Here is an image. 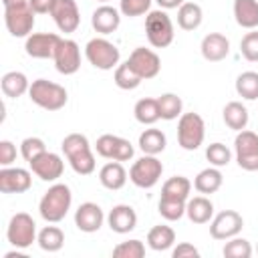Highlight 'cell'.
<instances>
[{"label":"cell","mask_w":258,"mask_h":258,"mask_svg":"<svg viewBox=\"0 0 258 258\" xmlns=\"http://www.w3.org/2000/svg\"><path fill=\"white\" fill-rule=\"evenodd\" d=\"M60 149L69 161V165L73 167L75 173L79 175H91L97 167V161H95V153L91 149V143L87 139V135L83 133H69L62 143H60Z\"/></svg>","instance_id":"cell-1"},{"label":"cell","mask_w":258,"mask_h":258,"mask_svg":"<svg viewBox=\"0 0 258 258\" xmlns=\"http://www.w3.org/2000/svg\"><path fill=\"white\" fill-rule=\"evenodd\" d=\"M73 206V191L67 183H52L44 196L38 202V214L44 222L48 224H58L60 220H64V216L69 214Z\"/></svg>","instance_id":"cell-2"},{"label":"cell","mask_w":258,"mask_h":258,"mask_svg":"<svg viewBox=\"0 0 258 258\" xmlns=\"http://www.w3.org/2000/svg\"><path fill=\"white\" fill-rule=\"evenodd\" d=\"M28 97L36 107H40L44 111H60L69 101L67 89L58 83L48 81V79L32 81L30 89H28Z\"/></svg>","instance_id":"cell-3"},{"label":"cell","mask_w":258,"mask_h":258,"mask_svg":"<svg viewBox=\"0 0 258 258\" xmlns=\"http://www.w3.org/2000/svg\"><path fill=\"white\" fill-rule=\"evenodd\" d=\"M145 36L153 48H165L173 42L175 30L169 14L159 8V10H149L145 16Z\"/></svg>","instance_id":"cell-4"},{"label":"cell","mask_w":258,"mask_h":258,"mask_svg":"<svg viewBox=\"0 0 258 258\" xmlns=\"http://www.w3.org/2000/svg\"><path fill=\"white\" fill-rule=\"evenodd\" d=\"M85 56L99 71H113V69H117V64L121 60L119 48L111 40H107L105 36L91 38L85 44Z\"/></svg>","instance_id":"cell-5"},{"label":"cell","mask_w":258,"mask_h":258,"mask_svg":"<svg viewBox=\"0 0 258 258\" xmlns=\"http://www.w3.org/2000/svg\"><path fill=\"white\" fill-rule=\"evenodd\" d=\"M206 137V123L200 113H181L177 119V145L185 151H196Z\"/></svg>","instance_id":"cell-6"},{"label":"cell","mask_w":258,"mask_h":258,"mask_svg":"<svg viewBox=\"0 0 258 258\" xmlns=\"http://www.w3.org/2000/svg\"><path fill=\"white\" fill-rule=\"evenodd\" d=\"M6 238L8 242L14 246V248H20V250H26L30 248L36 238H38V232H36V222L30 214L26 212H18L10 218L8 222V228H6Z\"/></svg>","instance_id":"cell-7"},{"label":"cell","mask_w":258,"mask_h":258,"mask_svg":"<svg viewBox=\"0 0 258 258\" xmlns=\"http://www.w3.org/2000/svg\"><path fill=\"white\" fill-rule=\"evenodd\" d=\"M163 173V163L157 159V155H145L135 159L133 165L129 167V179L133 185L141 187V189H151L153 185H157V181L161 179Z\"/></svg>","instance_id":"cell-8"},{"label":"cell","mask_w":258,"mask_h":258,"mask_svg":"<svg viewBox=\"0 0 258 258\" xmlns=\"http://www.w3.org/2000/svg\"><path fill=\"white\" fill-rule=\"evenodd\" d=\"M236 161L244 171H258V135L254 131L242 129L234 139Z\"/></svg>","instance_id":"cell-9"},{"label":"cell","mask_w":258,"mask_h":258,"mask_svg":"<svg viewBox=\"0 0 258 258\" xmlns=\"http://www.w3.org/2000/svg\"><path fill=\"white\" fill-rule=\"evenodd\" d=\"M95 151L97 155H101L103 159H113V161H129L135 155V147L129 139L113 135V133H105L97 139L95 143Z\"/></svg>","instance_id":"cell-10"},{"label":"cell","mask_w":258,"mask_h":258,"mask_svg":"<svg viewBox=\"0 0 258 258\" xmlns=\"http://www.w3.org/2000/svg\"><path fill=\"white\" fill-rule=\"evenodd\" d=\"M34 10L30 8V4H20V6H12V8H4V24L8 28V32L14 38H26L32 34L34 28Z\"/></svg>","instance_id":"cell-11"},{"label":"cell","mask_w":258,"mask_h":258,"mask_svg":"<svg viewBox=\"0 0 258 258\" xmlns=\"http://www.w3.org/2000/svg\"><path fill=\"white\" fill-rule=\"evenodd\" d=\"M244 228V218L236 210H222L210 222V236L214 240H230Z\"/></svg>","instance_id":"cell-12"},{"label":"cell","mask_w":258,"mask_h":258,"mask_svg":"<svg viewBox=\"0 0 258 258\" xmlns=\"http://www.w3.org/2000/svg\"><path fill=\"white\" fill-rule=\"evenodd\" d=\"M52 60H54V69L60 75L64 77L75 75L81 69V46L73 38H60Z\"/></svg>","instance_id":"cell-13"},{"label":"cell","mask_w":258,"mask_h":258,"mask_svg":"<svg viewBox=\"0 0 258 258\" xmlns=\"http://www.w3.org/2000/svg\"><path fill=\"white\" fill-rule=\"evenodd\" d=\"M127 62L133 67V71L143 81L155 79L159 75V71H161V58H159V54L155 50H151V48H145V46L133 48V52L127 58Z\"/></svg>","instance_id":"cell-14"},{"label":"cell","mask_w":258,"mask_h":258,"mask_svg":"<svg viewBox=\"0 0 258 258\" xmlns=\"http://www.w3.org/2000/svg\"><path fill=\"white\" fill-rule=\"evenodd\" d=\"M50 16H52L56 28L64 34L75 32L81 24V12H79V6L75 0H56Z\"/></svg>","instance_id":"cell-15"},{"label":"cell","mask_w":258,"mask_h":258,"mask_svg":"<svg viewBox=\"0 0 258 258\" xmlns=\"http://www.w3.org/2000/svg\"><path fill=\"white\" fill-rule=\"evenodd\" d=\"M60 42V36L54 32H32L24 40V50L32 58H52Z\"/></svg>","instance_id":"cell-16"},{"label":"cell","mask_w":258,"mask_h":258,"mask_svg":"<svg viewBox=\"0 0 258 258\" xmlns=\"http://www.w3.org/2000/svg\"><path fill=\"white\" fill-rule=\"evenodd\" d=\"M28 165H30V171L36 177H40L42 181H56L64 171L62 157L58 153H52V151H44L42 155L32 159Z\"/></svg>","instance_id":"cell-17"},{"label":"cell","mask_w":258,"mask_h":258,"mask_svg":"<svg viewBox=\"0 0 258 258\" xmlns=\"http://www.w3.org/2000/svg\"><path fill=\"white\" fill-rule=\"evenodd\" d=\"M32 185V171L24 167H2L0 169V191L2 194H24Z\"/></svg>","instance_id":"cell-18"},{"label":"cell","mask_w":258,"mask_h":258,"mask_svg":"<svg viewBox=\"0 0 258 258\" xmlns=\"http://www.w3.org/2000/svg\"><path fill=\"white\" fill-rule=\"evenodd\" d=\"M105 214H103V208L95 202H85L77 208L75 212V226L85 232V234H93V232H99L103 222H105Z\"/></svg>","instance_id":"cell-19"},{"label":"cell","mask_w":258,"mask_h":258,"mask_svg":"<svg viewBox=\"0 0 258 258\" xmlns=\"http://www.w3.org/2000/svg\"><path fill=\"white\" fill-rule=\"evenodd\" d=\"M107 224L115 234H129L137 228V212L129 204H117L107 214Z\"/></svg>","instance_id":"cell-20"},{"label":"cell","mask_w":258,"mask_h":258,"mask_svg":"<svg viewBox=\"0 0 258 258\" xmlns=\"http://www.w3.org/2000/svg\"><path fill=\"white\" fill-rule=\"evenodd\" d=\"M121 10L115 8V6H109V4H101L95 8V12L91 14V26L95 28V32L99 34H111L119 28L121 24Z\"/></svg>","instance_id":"cell-21"},{"label":"cell","mask_w":258,"mask_h":258,"mask_svg":"<svg viewBox=\"0 0 258 258\" xmlns=\"http://www.w3.org/2000/svg\"><path fill=\"white\" fill-rule=\"evenodd\" d=\"M202 56L210 62H220L230 54V40L222 32H210L202 38L200 44Z\"/></svg>","instance_id":"cell-22"},{"label":"cell","mask_w":258,"mask_h":258,"mask_svg":"<svg viewBox=\"0 0 258 258\" xmlns=\"http://www.w3.org/2000/svg\"><path fill=\"white\" fill-rule=\"evenodd\" d=\"M185 216L191 224H208L214 218V204L206 196H194L185 202Z\"/></svg>","instance_id":"cell-23"},{"label":"cell","mask_w":258,"mask_h":258,"mask_svg":"<svg viewBox=\"0 0 258 258\" xmlns=\"http://www.w3.org/2000/svg\"><path fill=\"white\" fill-rule=\"evenodd\" d=\"M99 181H101L103 187H107V189H111V191L121 189V187L127 183V171H125L123 163L109 159V161L99 169Z\"/></svg>","instance_id":"cell-24"},{"label":"cell","mask_w":258,"mask_h":258,"mask_svg":"<svg viewBox=\"0 0 258 258\" xmlns=\"http://www.w3.org/2000/svg\"><path fill=\"white\" fill-rule=\"evenodd\" d=\"M232 10L238 26L246 30L258 28V0H234Z\"/></svg>","instance_id":"cell-25"},{"label":"cell","mask_w":258,"mask_h":258,"mask_svg":"<svg viewBox=\"0 0 258 258\" xmlns=\"http://www.w3.org/2000/svg\"><path fill=\"white\" fill-rule=\"evenodd\" d=\"M222 183H224V175H222L220 167L210 165V167L202 169V171L196 175V179H194V189H196L198 194L212 196V194H216V191L222 187Z\"/></svg>","instance_id":"cell-26"},{"label":"cell","mask_w":258,"mask_h":258,"mask_svg":"<svg viewBox=\"0 0 258 258\" xmlns=\"http://www.w3.org/2000/svg\"><path fill=\"white\" fill-rule=\"evenodd\" d=\"M0 87H2V93H4L6 97H10V99H18V97H22L24 93H28V89H30V81H28L26 75L20 73V71H8V73L2 75V79H0Z\"/></svg>","instance_id":"cell-27"},{"label":"cell","mask_w":258,"mask_h":258,"mask_svg":"<svg viewBox=\"0 0 258 258\" xmlns=\"http://www.w3.org/2000/svg\"><path fill=\"white\" fill-rule=\"evenodd\" d=\"M137 145L145 155H159L167 145V137H165V133L161 129L149 127V129L141 131Z\"/></svg>","instance_id":"cell-28"},{"label":"cell","mask_w":258,"mask_h":258,"mask_svg":"<svg viewBox=\"0 0 258 258\" xmlns=\"http://www.w3.org/2000/svg\"><path fill=\"white\" fill-rule=\"evenodd\" d=\"M175 244V232L167 224H157L147 232V246L155 252L169 250Z\"/></svg>","instance_id":"cell-29"},{"label":"cell","mask_w":258,"mask_h":258,"mask_svg":"<svg viewBox=\"0 0 258 258\" xmlns=\"http://www.w3.org/2000/svg\"><path fill=\"white\" fill-rule=\"evenodd\" d=\"M202 20H204V10L200 4L185 0L177 8V26L181 30H196V28H200Z\"/></svg>","instance_id":"cell-30"},{"label":"cell","mask_w":258,"mask_h":258,"mask_svg":"<svg viewBox=\"0 0 258 258\" xmlns=\"http://www.w3.org/2000/svg\"><path fill=\"white\" fill-rule=\"evenodd\" d=\"M222 117H224V123L234 129V131H242L246 129L248 121H250V115H248V109L246 105H242L240 101H230L226 103L224 111H222Z\"/></svg>","instance_id":"cell-31"},{"label":"cell","mask_w":258,"mask_h":258,"mask_svg":"<svg viewBox=\"0 0 258 258\" xmlns=\"http://www.w3.org/2000/svg\"><path fill=\"white\" fill-rule=\"evenodd\" d=\"M191 194V181L185 175H173L165 179L161 185V198H173V200H183L187 202Z\"/></svg>","instance_id":"cell-32"},{"label":"cell","mask_w":258,"mask_h":258,"mask_svg":"<svg viewBox=\"0 0 258 258\" xmlns=\"http://www.w3.org/2000/svg\"><path fill=\"white\" fill-rule=\"evenodd\" d=\"M133 115L135 119L141 123V125H153L157 123L161 117H159V105H157V99L153 97H143L135 103L133 107Z\"/></svg>","instance_id":"cell-33"},{"label":"cell","mask_w":258,"mask_h":258,"mask_svg":"<svg viewBox=\"0 0 258 258\" xmlns=\"http://www.w3.org/2000/svg\"><path fill=\"white\" fill-rule=\"evenodd\" d=\"M157 105H159V117L163 121L179 119L181 113H183V101L175 93H163V95H159L157 97Z\"/></svg>","instance_id":"cell-34"},{"label":"cell","mask_w":258,"mask_h":258,"mask_svg":"<svg viewBox=\"0 0 258 258\" xmlns=\"http://www.w3.org/2000/svg\"><path fill=\"white\" fill-rule=\"evenodd\" d=\"M36 242L44 252H58L64 246V232L58 226H44L38 232Z\"/></svg>","instance_id":"cell-35"},{"label":"cell","mask_w":258,"mask_h":258,"mask_svg":"<svg viewBox=\"0 0 258 258\" xmlns=\"http://www.w3.org/2000/svg\"><path fill=\"white\" fill-rule=\"evenodd\" d=\"M113 81H115V85L119 87V89H123V91H133V89H137L139 85H141V77L133 71V67L125 60V62H119L117 64V69H115V73H113Z\"/></svg>","instance_id":"cell-36"},{"label":"cell","mask_w":258,"mask_h":258,"mask_svg":"<svg viewBox=\"0 0 258 258\" xmlns=\"http://www.w3.org/2000/svg\"><path fill=\"white\" fill-rule=\"evenodd\" d=\"M236 93L246 101L258 99V73L256 71H244L236 77Z\"/></svg>","instance_id":"cell-37"},{"label":"cell","mask_w":258,"mask_h":258,"mask_svg":"<svg viewBox=\"0 0 258 258\" xmlns=\"http://www.w3.org/2000/svg\"><path fill=\"white\" fill-rule=\"evenodd\" d=\"M157 212L167 222L181 220L185 216V202L183 200H173V198H159Z\"/></svg>","instance_id":"cell-38"},{"label":"cell","mask_w":258,"mask_h":258,"mask_svg":"<svg viewBox=\"0 0 258 258\" xmlns=\"http://www.w3.org/2000/svg\"><path fill=\"white\" fill-rule=\"evenodd\" d=\"M206 159L210 161V165L214 167H224L232 161V151L228 145L220 143V141H214L206 147Z\"/></svg>","instance_id":"cell-39"},{"label":"cell","mask_w":258,"mask_h":258,"mask_svg":"<svg viewBox=\"0 0 258 258\" xmlns=\"http://www.w3.org/2000/svg\"><path fill=\"white\" fill-rule=\"evenodd\" d=\"M222 254L226 258H250L252 256V244L246 240V238H230L226 240L224 248H222Z\"/></svg>","instance_id":"cell-40"},{"label":"cell","mask_w":258,"mask_h":258,"mask_svg":"<svg viewBox=\"0 0 258 258\" xmlns=\"http://www.w3.org/2000/svg\"><path fill=\"white\" fill-rule=\"evenodd\" d=\"M113 256L115 258H143L145 256V244L141 240H137V238L119 242L113 248Z\"/></svg>","instance_id":"cell-41"},{"label":"cell","mask_w":258,"mask_h":258,"mask_svg":"<svg viewBox=\"0 0 258 258\" xmlns=\"http://www.w3.org/2000/svg\"><path fill=\"white\" fill-rule=\"evenodd\" d=\"M240 52L248 62H258V30H250L240 40Z\"/></svg>","instance_id":"cell-42"},{"label":"cell","mask_w":258,"mask_h":258,"mask_svg":"<svg viewBox=\"0 0 258 258\" xmlns=\"http://www.w3.org/2000/svg\"><path fill=\"white\" fill-rule=\"evenodd\" d=\"M46 151V145H44V141L40 139V137H26V139H22V143H20V155L24 157V161H32V159H36L38 155H42Z\"/></svg>","instance_id":"cell-43"},{"label":"cell","mask_w":258,"mask_h":258,"mask_svg":"<svg viewBox=\"0 0 258 258\" xmlns=\"http://www.w3.org/2000/svg\"><path fill=\"white\" fill-rule=\"evenodd\" d=\"M151 2L153 0H121L119 2V10L123 16L135 18L141 14H147L151 10Z\"/></svg>","instance_id":"cell-44"},{"label":"cell","mask_w":258,"mask_h":258,"mask_svg":"<svg viewBox=\"0 0 258 258\" xmlns=\"http://www.w3.org/2000/svg\"><path fill=\"white\" fill-rule=\"evenodd\" d=\"M16 161V145L8 139H2L0 141V165L2 167H8Z\"/></svg>","instance_id":"cell-45"},{"label":"cell","mask_w":258,"mask_h":258,"mask_svg":"<svg viewBox=\"0 0 258 258\" xmlns=\"http://www.w3.org/2000/svg\"><path fill=\"white\" fill-rule=\"evenodd\" d=\"M171 256L173 258H198L200 256V250L194 244H189V242H181V244H177L171 250Z\"/></svg>","instance_id":"cell-46"},{"label":"cell","mask_w":258,"mask_h":258,"mask_svg":"<svg viewBox=\"0 0 258 258\" xmlns=\"http://www.w3.org/2000/svg\"><path fill=\"white\" fill-rule=\"evenodd\" d=\"M54 2L56 0H28L30 8L34 10V14H50Z\"/></svg>","instance_id":"cell-47"},{"label":"cell","mask_w":258,"mask_h":258,"mask_svg":"<svg viewBox=\"0 0 258 258\" xmlns=\"http://www.w3.org/2000/svg\"><path fill=\"white\" fill-rule=\"evenodd\" d=\"M157 4H159V8H163V10H171V8H179L185 0H155Z\"/></svg>","instance_id":"cell-48"},{"label":"cell","mask_w":258,"mask_h":258,"mask_svg":"<svg viewBox=\"0 0 258 258\" xmlns=\"http://www.w3.org/2000/svg\"><path fill=\"white\" fill-rule=\"evenodd\" d=\"M28 0H2L4 8H12V6H20V4H26Z\"/></svg>","instance_id":"cell-49"},{"label":"cell","mask_w":258,"mask_h":258,"mask_svg":"<svg viewBox=\"0 0 258 258\" xmlns=\"http://www.w3.org/2000/svg\"><path fill=\"white\" fill-rule=\"evenodd\" d=\"M97 2H103V4H107V2H109V0H97Z\"/></svg>","instance_id":"cell-50"},{"label":"cell","mask_w":258,"mask_h":258,"mask_svg":"<svg viewBox=\"0 0 258 258\" xmlns=\"http://www.w3.org/2000/svg\"><path fill=\"white\" fill-rule=\"evenodd\" d=\"M256 252H258V244H256Z\"/></svg>","instance_id":"cell-51"}]
</instances>
